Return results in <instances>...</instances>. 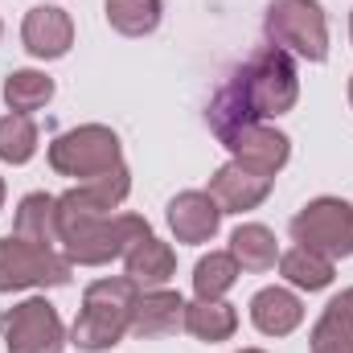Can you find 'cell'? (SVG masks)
Returning <instances> with one entry per match:
<instances>
[{"instance_id": "7c38bea8", "label": "cell", "mask_w": 353, "mask_h": 353, "mask_svg": "<svg viewBox=\"0 0 353 353\" xmlns=\"http://www.w3.org/2000/svg\"><path fill=\"white\" fill-rule=\"evenodd\" d=\"M218 226H222V205L205 189H185L169 201V230L176 243L201 247L218 234Z\"/></svg>"}, {"instance_id": "7a4b0ae2", "label": "cell", "mask_w": 353, "mask_h": 353, "mask_svg": "<svg viewBox=\"0 0 353 353\" xmlns=\"http://www.w3.org/2000/svg\"><path fill=\"white\" fill-rule=\"evenodd\" d=\"M140 288L128 275H107L94 279L83 292V312L70 325V345L83 353H107L123 341V333L132 329V304H136Z\"/></svg>"}, {"instance_id": "277c9868", "label": "cell", "mask_w": 353, "mask_h": 353, "mask_svg": "<svg viewBox=\"0 0 353 353\" xmlns=\"http://www.w3.org/2000/svg\"><path fill=\"white\" fill-rule=\"evenodd\" d=\"M115 165H123V148H119V136L103 123L70 128V132L54 136V144H50V169L58 176L87 181V176H99Z\"/></svg>"}, {"instance_id": "603a6c76", "label": "cell", "mask_w": 353, "mask_h": 353, "mask_svg": "<svg viewBox=\"0 0 353 353\" xmlns=\"http://www.w3.org/2000/svg\"><path fill=\"white\" fill-rule=\"evenodd\" d=\"M239 275H243V267L234 263L230 251H210L193 267V296L197 300H222L239 283Z\"/></svg>"}, {"instance_id": "9a60e30c", "label": "cell", "mask_w": 353, "mask_h": 353, "mask_svg": "<svg viewBox=\"0 0 353 353\" xmlns=\"http://www.w3.org/2000/svg\"><path fill=\"white\" fill-rule=\"evenodd\" d=\"M251 325L263 337H288L304 325V304L292 288H263L251 300Z\"/></svg>"}, {"instance_id": "484cf974", "label": "cell", "mask_w": 353, "mask_h": 353, "mask_svg": "<svg viewBox=\"0 0 353 353\" xmlns=\"http://www.w3.org/2000/svg\"><path fill=\"white\" fill-rule=\"evenodd\" d=\"M0 205H4V181H0Z\"/></svg>"}, {"instance_id": "cb8c5ba5", "label": "cell", "mask_w": 353, "mask_h": 353, "mask_svg": "<svg viewBox=\"0 0 353 353\" xmlns=\"http://www.w3.org/2000/svg\"><path fill=\"white\" fill-rule=\"evenodd\" d=\"M50 99H54V79L41 74V70H12V74L4 79V103H8V111H17V115L41 111Z\"/></svg>"}, {"instance_id": "6da1fadb", "label": "cell", "mask_w": 353, "mask_h": 353, "mask_svg": "<svg viewBox=\"0 0 353 353\" xmlns=\"http://www.w3.org/2000/svg\"><path fill=\"white\" fill-rule=\"evenodd\" d=\"M296 99H300V74H296L292 54H283L279 46L267 41L210 99L205 119H210L214 136L226 140L247 123H267L275 115H288L296 107Z\"/></svg>"}, {"instance_id": "4fadbf2b", "label": "cell", "mask_w": 353, "mask_h": 353, "mask_svg": "<svg viewBox=\"0 0 353 353\" xmlns=\"http://www.w3.org/2000/svg\"><path fill=\"white\" fill-rule=\"evenodd\" d=\"M271 185H275V176H263V173H255V169H243L239 161H230V165H222L218 173L210 176L205 193L222 205V214H247V210L263 205Z\"/></svg>"}, {"instance_id": "5bb4252c", "label": "cell", "mask_w": 353, "mask_h": 353, "mask_svg": "<svg viewBox=\"0 0 353 353\" xmlns=\"http://www.w3.org/2000/svg\"><path fill=\"white\" fill-rule=\"evenodd\" d=\"M176 329H185V300L181 292L169 288H152V292H140L136 304H132V337L140 341H157V337H173Z\"/></svg>"}, {"instance_id": "8992f818", "label": "cell", "mask_w": 353, "mask_h": 353, "mask_svg": "<svg viewBox=\"0 0 353 353\" xmlns=\"http://www.w3.org/2000/svg\"><path fill=\"white\" fill-rule=\"evenodd\" d=\"M148 222L140 214H111V218H99L83 230L66 234L62 239V255L79 267H107L111 259H123L140 239H148Z\"/></svg>"}, {"instance_id": "9c48e42d", "label": "cell", "mask_w": 353, "mask_h": 353, "mask_svg": "<svg viewBox=\"0 0 353 353\" xmlns=\"http://www.w3.org/2000/svg\"><path fill=\"white\" fill-rule=\"evenodd\" d=\"M292 239L325 259H350L353 255V205L341 197H316L292 218Z\"/></svg>"}, {"instance_id": "4316f807", "label": "cell", "mask_w": 353, "mask_h": 353, "mask_svg": "<svg viewBox=\"0 0 353 353\" xmlns=\"http://www.w3.org/2000/svg\"><path fill=\"white\" fill-rule=\"evenodd\" d=\"M350 107H353V79H350Z\"/></svg>"}, {"instance_id": "52a82bcc", "label": "cell", "mask_w": 353, "mask_h": 353, "mask_svg": "<svg viewBox=\"0 0 353 353\" xmlns=\"http://www.w3.org/2000/svg\"><path fill=\"white\" fill-rule=\"evenodd\" d=\"M70 259L58 247H37L17 234L0 239V292H29V288H66Z\"/></svg>"}, {"instance_id": "8fae6325", "label": "cell", "mask_w": 353, "mask_h": 353, "mask_svg": "<svg viewBox=\"0 0 353 353\" xmlns=\"http://www.w3.org/2000/svg\"><path fill=\"white\" fill-rule=\"evenodd\" d=\"M21 41H25V50H29L33 58H41V62L66 58L70 46H74V21H70V12L58 8V4H37V8H29L25 21H21Z\"/></svg>"}, {"instance_id": "ffe728a7", "label": "cell", "mask_w": 353, "mask_h": 353, "mask_svg": "<svg viewBox=\"0 0 353 353\" xmlns=\"http://www.w3.org/2000/svg\"><path fill=\"white\" fill-rule=\"evenodd\" d=\"M230 255H234V263L243 271L263 275V271H271L279 263V243H275V234L267 230L263 222H243L230 234Z\"/></svg>"}, {"instance_id": "30bf717a", "label": "cell", "mask_w": 353, "mask_h": 353, "mask_svg": "<svg viewBox=\"0 0 353 353\" xmlns=\"http://www.w3.org/2000/svg\"><path fill=\"white\" fill-rule=\"evenodd\" d=\"M222 144H226L230 161H239L243 169H255L263 176H275L292 157V140L279 128H271V123H247L234 136H226Z\"/></svg>"}, {"instance_id": "d4e9b609", "label": "cell", "mask_w": 353, "mask_h": 353, "mask_svg": "<svg viewBox=\"0 0 353 353\" xmlns=\"http://www.w3.org/2000/svg\"><path fill=\"white\" fill-rule=\"evenodd\" d=\"M37 144H41V132L29 115L8 111L0 119V161L4 165H29L37 157Z\"/></svg>"}, {"instance_id": "ba28073f", "label": "cell", "mask_w": 353, "mask_h": 353, "mask_svg": "<svg viewBox=\"0 0 353 353\" xmlns=\"http://www.w3.org/2000/svg\"><path fill=\"white\" fill-rule=\"evenodd\" d=\"M0 337H4L8 353H62L70 345L66 325L46 296H29V300L4 308L0 312Z\"/></svg>"}, {"instance_id": "3957f363", "label": "cell", "mask_w": 353, "mask_h": 353, "mask_svg": "<svg viewBox=\"0 0 353 353\" xmlns=\"http://www.w3.org/2000/svg\"><path fill=\"white\" fill-rule=\"evenodd\" d=\"M263 33L283 54H296L304 62L329 58V21L321 0H271L263 17Z\"/></svg>"}, {"instance_id": "f1b7e54d", "label": "cell", "mask_w": 353, "mask_h": 353, "mask_svg": "<svg viewBox=\"0 0 353 353\" xmlns=\"http://www.w3.org/2000/svg\"><path fill=\"white\" fill-rule=\"evenodd\" d=\"M350 37H353V12H350Z\"/></svg>"}, {"instance_id": "e0dca14e", "label": "cell", "mask_w": 353, "mask_h": 353, "mask_svg": "<svg viewBox=\"0 0 353 353\" xmlns=\"http://www.w3.org/2000/svg\"><path fill=\"white\" fill-rule=\"evenodd\" d=\"M312 353H353V288L337 292L308 333Z\"/></svg>"}, {"instance_id": "5b68a950", "label": "cell", "mask_w": 353, "mask_h": 353, "mask_svg": "<svg viewBox=\"0 0 353 353\" xmlns=\"http://www.w3.org/2000/svg\"><path fill=\"white\" fill-rule=\"evenodd\" d=\"M128 193H132V173H128V165H115V169H107V173L79 181L74 189H66V193L58 197V239L83 230V226L99 222V218H111V210H119ZM58 247H62V243H58Z\"/></svg>"}, {"instance_id": "83f0119b", "label": "cell", "mask_w": 353, "mask_h": 353, "mask_svg": "<svg viewBox=\"0 0 353 353\" xmlns=\"http://www.w3.org/2000/svg\"><path fill=\"white\" fill-rule=\"evenodd\" d=\"M239 353H263V350H239Z\"/></svg>"}, {"instance_id": "44dd1931", "label": "cell", "mask_w": 353, "mask_h": 353, "mask_svg": "<svg viewBox=\"0 0 353 353\" xmlns=\"http://www.w3.org/2000/svg\"><path fill=\"white\" fill-rule=\"evenodd\" d=\"M279 275L292 288H300V292H325L333 283L337 267H333V259H325V255H316V251H308V247L296 243L292 251L279 255Z\"/></svg>"}, {"instance_id": "ac0fdd59", "label": "cell", "mask_w": 353, "mask_h": 353, "mask_svg": "<svg viewBox=\"0 0 353 353\" xmlns=\"http://www.w3.org/2000/svg\"><path fill=\"white\" fill-rule=\"evenodd\" d=\"M17 239L25 243H37V247H58V197L50 193H25L21 205H17V226H12Z\"/></svg>"}, {"instance_id": "7402d4cb", "label": "cell", "mask_w": 353, "mask_h": 353, "mask_svg": "<svg viewBox=\"0 0 353 353\" xmlns=\"http://www.w3.org/2000/svg\"><path fill=\"white\" fill-rule=\"evenodd\" d=\"M107 25L123 37H148L161 17H165V0H107L103 4Z\"/></svg>"}, {"instance_id": "2e32d148", "label": "cell", "mask_w": 353, "mask_h": 353, "mask_svg": "<svg viewBox=\"0 0 353 353\" xmlns=\"http://www.w3.org/2000/svg\"><path fill=\"white\" fill-rule=\"evenodd\" d=\"M123 267H128V279L140 288V292H152V288H165L176 275V255L169 243H161L157 234L140 239L128 255H123Z\"/></svg>"}, {"instance_id": "d6986e66", "label": "cell", "mask_w": 353, "mask_h": 353, "mask_svg": "<svg viewBox=\"0 0 353 353\" xmlns=\"http://www.w3.org/2000/svg\"><path fill=\"white\" fill-rule=\"evenodd\" d=\"M239 329V312L234 304L226 300H193L185 304V333L205 341V345H218V341H230Z\"/></svg>"}, {"instance_id": "f546056e", "label": "cell", "mask_w": 353, "mask_h": 353, "mask_svg": "<svg viewBox=\"0 0 353 353\" xmlns=\"http://www.w3.org/2000/svg\"><path fill=\"white\" fill-rule=\"evenodd\" d=\"M0 37H4V21H0Z\"/></svg>"}]
</instances>
